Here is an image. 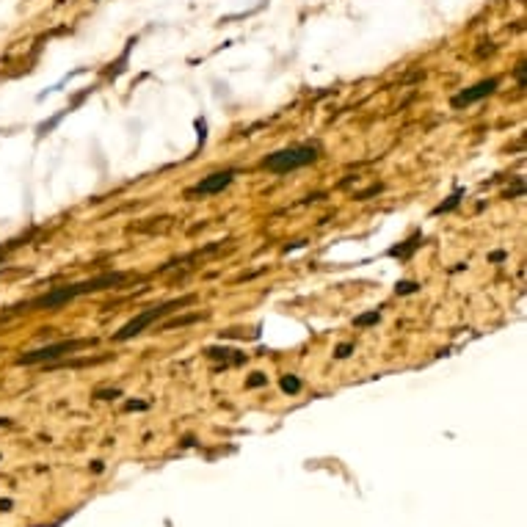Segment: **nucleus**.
<instances>
[{
	"label": "nucleus",
	"instance_id": "nucleus-1",
	"mask_svg": "<svg viewBox=\"0 0 527 527\" xmlns=\"http://www.w3.org/2000/svg\"><path fill=\"white\" fill-rule=\"evenodd\" d=\"M127 279V273H102V276H94V279H83V282H75V284H61V287H53L50 293L17 306L20 312L28 309V312H36V309H58L80 295H89V293H100V290H111V287H119L122 282Z\"/></svg>",
	"mask_w": 527,
	"mask_h": 527
},
{
	"label": "nucleus",
	"instance_id": "nucleus-13",
	"mask_svg": "<svg viewBox=\"0 0 527 527\" xmlns=\"http://www.w3.org/2000/svg\"><path fill=\"white\" fill-rule=\"evenodd\" d=\"M265 381H268V379H265V376H262V373H251V379H249V381H246V384H249V387H262V384H265Z\"/></svg>",
	"mask_w": 527,
	"mask_h": 527
},
{
	"label": "nucleus",
	"instance_id": "nucleus-8",
	"mask_svg": "<svg viewBox=\"0 0 527 527\" xmlns=\"http://www.w3.org/2000/svg\"><path fill=\"white\" fill-rule=\"evenodd\" d=\"M461 197H464V191L458 188V191H456V194H453V197H450L447 202H442V205H439V208H436L434 213H436V216H439V213H450V210H453V208H456V205L461 202Z\"/></svg>",
	"mask_w": 527,
	"mask_h": 527
},
{
	"label": "nucleus",
	"instance_id": "nucleus-11",
	"mask_svg": "<svg viewBox=\"0 0 527 527\" xmlns=\"http://www.w3.org/2000/svg\"><path fill=\"white\" fill-rule=\"evenodd\" d=\"M417 287H420L417 282H398V284H395V293H398V295H409V293H417Z\"/></svg>",
	"mask_w": 527,
	"mask_h": 527
},
{
	"label": "nucleus",
	"instance_id": "nucleus-15",
	"mask_svg": "<svg viewBox=\"0 0 527 527\" xmlns=\"http://www.w3.org/2000/svg\"><path fill=\"white\" fill-rule=\"evenodd\" d=\"M0 423H3V420H0Z\"/></svg>",
	"mask_w": 527,
	"mask_h": 527
},
{
	"label": "nucleus",
	"instance_id": "nucleus-4",
	"mask_svg": "<svg viewBox=\"0 0 527 527\" xmlns=\"http://www.w3.org/2000/svg\"><path fill=\"white\" fill-rule=\"evenodd\" d=\"M86 345H94V339H64V342H56V345H45L39 350H31V354H23L17 362L20 365H42V362H56L61 359L64 354H75V350L86 348Z\"/></svg>",
	"mask_w": 527,
	"mask_h": 527
},
{
	"label": "nucleus",
	"instance_id": "nucleus-10",
	"mask_svg": "<svg viewBox=\"0 0 527 527\" xmlns=\"http://www.w3.org/2000/svg\"><path fill=\"white\" fill-rule=\"evenodd\" d=\"M379 320H381V312L373 309V312H368V315H359L354 323H357V326H373V323H379Z\"/></svg>",
	"mask_w": 527,
	"mask_h": 527
},
{
	"label": "nucleus",
	"instance_id": "nucleus-2",
	"mask_svg": "<svg viewBox=\"0 0 527 527\" xmlns=\"http://www.w3.org/2000/svg\"><path fill=\"white\" fill-rule=\"evenodd\" d=\"M320 157V149L317 144H295V146H284L273 155H268L262 160V166L273 174H287V171H295V168H304L309 163H315Z\"/></svg>",
	"mask_w": 527,
	"mask_h": 527
},
{
	"label": "nucleus",
	"instance_id": "nucleus-7",
	"mask_svg": "<svg viewBox=\"0 0 527 527\" xmlns=\"http://www.w3.org/2000/svg\"><path fill=\"white\" fill-rule=\"evenodd\" d=\"M420 243H423V235H420V232H414V235H412L409 240H403L401 246H392V249H390V257H401V260H409V257H412V254L420 249Z\"/></svg>",
	"mask_w": 527,
	"mask_h": 527
},
{
	"label": "nucleus",
	"instance_id": "nucleus-9",
	"mask_svg": "<svg viewBox=\"0 0 527 527\" xmlns=\"http://www.w3.org/2000/svg\"><path fill=\"white\" fill-rule=\"evenodd\" d=\"M279 384H282V390H284L287 395H295V392L301 390V381H298L295 376H282V381H279Z\"/></svg>",
	"mask_w": 527,
	"mask_h": 527
},
{
	"label": "nucleus",
	"instance_id": "nucleus-12",
	"mask_svg": "<svg viewBox=\"0 0 527 527\" xmlns=\"http://www.w3.org/2000/svg\"><path fill=\"white\" fill-rule=\"evenodd\" d=\"M350 354H354V345H350V342H342V345L334 348V357H337V359H348Z\"/></svg>",
	"mask_w": 527,
	"mask_h": 527
},
{
	"label": "nucleus",
	"instance_id": "nucleus-5",
	"mask_svg": "<svg viewBox=\"0 0 527 527\" xmlns=\"http://www.w3.org/2000/svg\"><path fill=\"white\" fill-rule=\"evenodd\" d=\"M235 177H238V171H235V168L216 171V174H210V177H205L202 183H197V186L188 191V197H213V194H221L224 188L232 186Z\"/></svg>",
	"mask_w": 527,
	"mask_h": 527
},
{
	"label": "nucleus",
	"instance_id": "nucleus-3",
	"mask_svg": "<svg viewBox=\"0 0 527 527\" xmlns=\"http://www.w3.org/2000/svg\"><path fill=\"white\" fill-rule=\"evenodd\" d=\"M186 304H191V295H186V298H174V301H166V304H157V306H149V309H144L141 315H135L133 320H127V323L113 334V339H116V342H127V339L138 337V334H141L146 326H152L155 320L171 315L174 309H183Z\"/></svg>",
	"mask_w": 527,
	"mask_h": 527
},
{
	"label": "nucleus",
	"instance_id": "nucleus-14",
	"mask_svg": "<svg viewBox=\"0 0 527 527\" xmlns=\"http://www.w3.org/2000/svg\"><path fill=\"white\" fill-rule=\"evenodd\" d=\"M524 72H527V64L522 61V64L516 67V80H519V86H522V89H524Z\"/></svg>",
	"mask_w": 527,
	"mask_h": 527
},
{
	"label": "nucleus",
	"instance_id": "nucleus-6",
	"mask_svg": "<svg viewBox=\"0 0 527 527\" xmlns=\"http://www.w3.org/2000/svg\"><path fill=\"white\" fill-rule=\"evenodd\" d=\"M497 86H500L497 78L480 80V83H475V86H469V89H464V91H458V94L453 97V108H467V105H472V102H480V100H486L489 94H494Z\"/></svg>",
	"mask_w": 527,
	"mask_h": 527
}]
</instances>
